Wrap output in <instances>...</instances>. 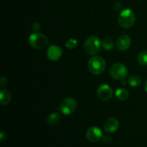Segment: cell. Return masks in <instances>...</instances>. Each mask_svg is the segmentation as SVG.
<instances>
[{"label": "cell", "mask_w": 147, "mask_h": 147, "mask_svg": "<svg viewBox=\"0 0 147 147\" xmlns=\"http://www.w3.org/2000/svg\"><path fill=\"white\" fill-rule=\"evenodd\" d=\"M136 21L135 14L131 9H126L120 12L118 18L119 24L122 28L130 29L134 25Z\"/></svg>", "instance_id": "cell-1"}, {"label": "cell", "mask_w": 147, "mask_h": 147, "mask_svg": "<svg viewBox=\"0 0 147 147\" xmlns=\"http://www.w3.org/2000/svg\"><path fill=\"white\" fill-rule=\"evenodd\" d=\"M106 67L104 59L100 56H93L88 62V69L93 75H100L103 73Z\"/></svg>", "instance_id": "cell-2"}, {"label": "cell", "mask_w": 147, "mask_h": 147, "mask_svg": "<svg viewBox=\"0 0 147 147\" xmlns=\"http://www.w3.org/2000/svg\"><path fill=\"white\" fill-rule=\"evenodd\" d=\"M29 43L32 47L36 50H42L48 44V40L42 33L34 32L29 37Z\"/></svg>", "instance_id": "cell-3"}, {"label": "cell", "mask_w": 147, "mask_h": 147, "mask_svg": "<svg viewBox=\"0 0 147 147\" xmlns=\"http://www.w3.org/2000/svg\"><path fill=\"white\" fill-rule=\"evenodd\" d=\"M101 41L96 36H90L84 43V50L89 55H95L100 50Z\"/></svg>", "instance_id": "cell-4"}, {"label": "cell", "mask_w": 147, "mask_h": 147, "mask_svg": "<svg viewBox=\"0 0 147 147\" xmlns=\"http://www.w3.org/2000/svg\"><path fill=\"white\" fill-rule=\"evenodd\" d=\"M128 73L129 71L126 66L122 63H115L109 69L110 76L116 80H123L127 76Z\"/></svg>", "instance_id": "cell-5"}, {"label": "cell", "mask_w": 147, "mask_h": 147, "mask_svg": "<svg viewBox=\"0 0 147 147\" xmlns=\"http://www.w3.org/2000/svg\"><path fill=\"white\" fill-rule=\"evenodd\" d=\"M77 108V102L74 98H67L64 99L60 106V110L65 116L72 114Z\"/></svg>", "instance_id": "cell-6"}, {"label": "cell", "mask_w": 147, "mask_h": 147, "mask_svg": "<svg viewBox=\"0 0 147 147\" xmlns=\"http://www.w3.org/2000/svg\"><path fill=\"white\" fill-rule=\"evenodd\" d=\"M113 95L111 87L108 84H101L97 88V96L103 101L110 100Z\"/></svg>", "instance_id": "cell-7"}, {"label": "cell", "mask_w": 147, "mask_h": 147, "mask_svg": "<svg viewBox=\"0 0 147 147\" xmlns=\"http://www.w3.org/2000/svg\"><path fill=\"white\" fill-rule=\"evenodd\" d=\"M86 138L90 142H97L103 137V133L100 129L96 126H91L87 130Z\"/></svg>", "instance_id": "cell-8"}, {"label": "cell", "mask_w": 147, "mask_h": 147, "mask_svg": "<svg viewBox=\"0 0 147 147\" xmlns=\"http://www.w3.org/2000/svg\"><path fill=\"white\" fill-rule=\"evenodd\" d=\"M116 45L119 51H126L131 45V39L129 35L123 34L117 39Z\"/></svg>", "instance_id": "cell-9"}, {"label": "cell", "mask_w": 147, "mask_h": 147, "mask_svg": "<svg viewBox=\"0 0 147 147\" xmlns=\"http://www.w3.org/2000/svg\"><path fill=\"white\" fill-rule=\"evenodd\" d=\"M63 54V50L60 47L56 45H50L47 48V56L51 61H57Z\"/></svg>", "instance_id": "cell-10"}, {"label": "cell", "mask_w": 147, "mask_h": 147, "mask_svg": "<svg viewBox=\"0 0 147 147\" xmlns=\"http://www.w3.org/2000/svg\"><path fill=\"white\" fill-rule=\"evenodd\" d=\"M119 127V121L116 118H110L107 119L104 123V131L107 133L113 134L118 130Z\"/></svg>", "instance_id": "cell-11"}, {"label": "cell", "mask_w": 147, "mask_h": 147, "mask_svg": "<svg viewBox=\"0 0 147 147\" xmlns=\"http://www.w3.org/2000/svg\"><path fill=\"white\" fill-rule=\"evenodd\" d=\"M11 98V93L8 90H5V89L1 90V91H0V100H1V102L0 103L2 106L9 103Z\"/></svg>", "instance_id": "cell-12"}, {"label": "cell", "mask_w": 147, "mask_h": 147, "mask_svg": "<svg viewBox=\"0 0 147 147\" xmlns=\"http://www.w3.org/2000/svg\"><path fill=\"white\" fill-rule=\"evenodd\" d=\"M60 120V115L57 113H52L47 117V123L49 126H54L59 123Z\"/></svg>", "instance_id": "cell-13"}, {"label": "cell", "mask_w": 147, "mask_h": 147, "mask_svg": "<svg viewBox=\"0 0 147 147\" xmlns=\"http://www.w3.org/2000/svg\"><path fill=\"white\" fill-rule=\"evenodd\" d=\"M128 83L131 87H138L142 84V78L138 75H132L128 79Z\"/></svg>", "instance_id": "cell-14"}, {"label": "cell", "mask_w": 147, "mask_h": 147, "mask_svg": "<svg viewBox=\"0 0 147 147\" xmlns=\"http://www.w3.org/2000/svg\"><path fill=\"white\" fill-rule=\"evenodd\" d=\"M116 96L119 100H121V101H124L126 99H128L129 96V93L126 89L119 88L116 91Z\"/></svg>", "instance_id": "cell-15"}, {"label": "cell", "mask_w": 147, "mask_h": 147, "mask_svg": "<svg viewBox=\"0 0 147 147\" xmlns=\"http://www.w3.org/2000/svg\"><path fill=\"white\" fill-rule=\"evenodd\" d=\"M101 47L107 51H110L114 47V42L111 38H105L101 41Z\"/></svg>", "instance_id": "cell-16"}, {"label": "cell", "mask_w": 147, "mask_h": 147, "mask_svg": "<svg viewBox=\"0 0 147 147\" xmlns=\"http://www.w3.org/2000/svg\"><path fill=\"white\" fill-rule=\"evenodd\" d=\"M138 62L141 65H147V50H143L138 55Z\"/></svg>", "instance_id": "cell-17"}, {"label": "cell", "mask_w": 147, "mask_h": 147, "mask_svg": "<svg viewBox=\"0 0 147 147\" xmlns=\"http://www.w3.org/2000/svg\"><path fill=\"white\" fill-rule=\"evenodd\" d=\"M78 41L77 40L74 38H70L69 40H67L65 42V47L67 49H70V50H73L77 47L78 46Z\"/></svg>", "instance_id": "cell-18"}, {"label": "cell", "mask_w": 147, "mask_h": 147, "mask_svg": "<svg viewBox=\"0 0 147 147\" xmlns=\"http://www.w3.org/2000/svg\"><path fill=\"white\" fill-rule=\"evenodd\" d=\"M41 29V25H40V23L38 22H34V24H32V30L34 31H39V30Z\"/></svg>", "instance_id": "cell-19"}, {"label": "cell", "mask_w": 147, "mask_h": 147, "mask_svg": "<svg viewBox=\"0 0 147 147\" xmlns=\"http://www.w3.org/2000/svg\"><path fill=\"white\" fill-rule=\"evenodd\" d=\"M121 4L119 1H116V2L114 3V4H113V8H114V9L116 10V11L120 10L121 9Z\"/></svg>", "instance_id": "cell-20"}, {"label": "cell", "mask_w": 147, "mask_h": 147, "mask_svg": "<svg viewBox=\"0 0 147 147\" xmlns=\"http://www.w3.org/2000/svg\"><path fill=\"white\" fill-rule=\"evenodd\" d=\"M0 84H1V87L3 88L6 84H7V78L5 77H1L0 78Z\"/></svg>", "instance_id": "cell-21"}, {"label": "cell", "mask_w": 147, "mask_h": 147, "mask_svg": "<svg viewBox=\"0 0 147 147\" xmlns=\"http://www.w3.org/2000/svg\"><path fill=\"white\" fill-rule=\"evenodd\" d=\"M0 139H1V142H3L6 139V134L3 131H1V133H0Z\"/></svg>", "instance_id": "cell-22"}, {"label": "cell", "mask_w": 147, "mask_h": 147, "mask_svg": "<svg viewBox=\"0 0 147 147\" xmlns=\"http://www.w3.org/2000/svg\"><path fill=\"white\" fill-rule=\"evenodd\" d=\"M145 90H146V91L147 92V80L146 81V83H145Z\"/></svg>", "instance_id": "cell-23"}]
</instances>
